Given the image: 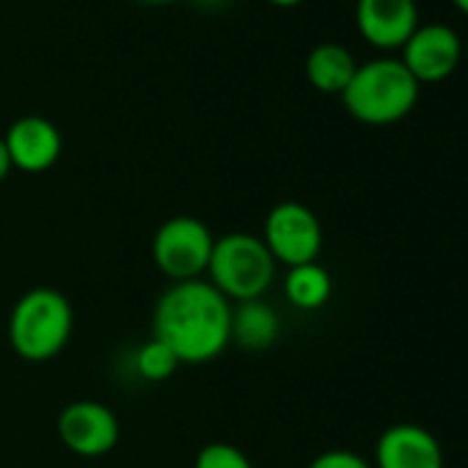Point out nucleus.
I'll use <instances>...</instances> for the list:
<instances>
[{
    "label": "nucleus",
    "mask_w": 468,
    "mask_h": 468,
    "mask_svg": "<svg viewBox=\"0 0 468 468\" xmlns=\"http://www.w3.org/2000/svg\"><path fill=\"white\" fill-rule=\"evenodd\" d=\"M193 468H254V463L240 446L226 443V441H212L196 454Z\"/></svg>",
    "instance_id": "nucleus-16"
},
{
    "label": "nucleus",
    "mask_w": 468,
    "mask_h": 468,
    "mask_svg": "<svg viewBox=\"0 0 468 468\" xmlns=\"http://www.w3.org/2000/svg\"><path fill=\"white\" fill-rule=\"evenodd\" d=\"M309 468H372L361 454L347 452V449H328L323 454H317Z\"/></svg>",
    "instance_id": "nucleus-17"
},
{
    "label": "nucleus",
    "mask_w": 468,
    "mask_h": 468,
    "mask_svg": "<svg viewBox=\"0 0 468 468\" xmlns=\"http://www.w3.org/2000/svg\"><path fill=\"white\" fill-rule=\"evenodd\" d=\"M138 4H146V6H163V4H171V0H138Z\"/></svg>",
    "instance_id": "nucleus-22"
},
{
    "label": "nucleus",
    "mask_w": 468,
    "mask_h": 468,
    "mask_svg": "<svg viewBox=\"0 0 468 468\" xmlns=\"http://www.w3.org/2000/svg\"><path fill=\"white\" fill-rule=\"evenodd\" d=\"M419 89L421 86L399 58H375L358 64L353 80L342 91V105L367 127H388L416 108Z\"/></svg>",
    "instance_id": "nucleus-3"
},
{
    "label": "nucleus",
    "mask_w": 468,
    "mask_h": 468,
    "mask_svg": "<svg viewBox=\"0 0 468 468\" xmlns=\"http://www.w3.org/2000/svg\"><path fill=\"white\" fill-rule=\"evenodd\" d=\"M260 238L276 265H284L287 271L317 262L323 251L320 218L301 201H279L276 207H271Z\"/></svg>",
    "instance_id": "nucleus-6"
},
{
    "label": "nucleus",
    "mask_w": 468,
    "mask_h": 468,
    "mask_svg": "<svg viewBox=\"0 0 468 468\" xmlns=\"http://www.w3.org/2000/svg\"><path fill=\"white\" fill-rule=\"evenodd\" d=\"M356 28L378 50H402L419 28L416 0H356Z\"/></svg>",
    "instance_id": "nucleus-9"
},
{
    "label": "nucleus",
    "mask_w": 468,
    "mask_h": 468,
    "mask_svg": "<svg viewBox=\"0 0 468 468\" xmlns=\"http://www.w3.org/2000/svg\"><path fill=\"white\" fill-rule=\"evenodd\" d=\"M75 331V309L56 287H34L9 314V345L28 364H45L64 353Z\"/></svg>",
    "instance_id": "nucleus-2"
},
{
    "label": "nucleus",
    "mask_w": 468,
    "mask_h": 468,
    "mask_svg": "<svg viewBox=\"0 0 468 468\" xmlns=\"http://www.w3.org/2000/svg\"><path fill=\"white\" fill-rule=\"evenodd\" d=\"M4 144L12 157V168L23 174L50 171L64 149L58 127L45 116H20L6 130Z\"/></svg>",
    "instance_id": "nucleus-10"
},
{
    "label": "nucleus",
    "mask_w": 468,
    "mask_h": 468,
    "mask_svg": "<svg viewBox=\"0 0 468 468\" xmlns=\"http://www.w3.org/2000/svg\"><path fill=\"white\" fill-rule=\"evenodd\" d=\"M282 317L265 301H243L231 306V342L246 353H265L279 342Z\"/></svg>",
    "instance_id": "nucleus-12"
},
{
    "label": "nucleus",
    "mask_w": 468,
    "mask_h": 468,
    "mask_svg": "<svg viewBox=\"0 0 468 468\" xmlns=\"http://www.w3.org/2000/svg\"><path fill=\"white\" fill-rule=\"evenodd\" d=\"M193 4H198V6H204V9H218V6L226 4V0H193Z\"/></svg>",
    "instance_id": "nucleus-20"
},
{
    "label": "nucleus",
    "mask_w": 468,
    "mask_h": 468,
    "mask_svg": "<svg viewBox=\"0 0 468 468\" xmlns=\"http://www.w3.org/2000/svg\"><path fill=\"white\" fill-rule=\"evenodd\" d=\"M56 430L61 443L78 457H102L116 449L122 435L119 416L100 399H75L64 405Z\"/></svg>",
    "instance_id": "nucleus-7"
},
{
    "label": "nucleus",
    "mask_w": 468,
    "mask_h": 468,
    "mask_svg": "<svg viewBox=\"0 0 468 468\" xmlns=\"http://www.w3.org/2000/svg\"><path fill=\"white\" fill-rule=\"evenodd\" d=\"M12 171H15V168H12V157H9V149H6V144H4V135H0V185H4V182L9 179Z\"/></svg>",
    "instance_id": "nucleus-18"
},
{
    "label": "nucleus",
    "mask_w": 468,
    "mask_h": 468,
    "mask_svg": "<svg viewBox=\"0 0 468 468\" xmlns=\"http://www.w3.org/2000/svg\"><path fill=\"white\" fill-rule=\"evenodd\" d=\"M372 468H443V449L427 427L399 421L380 432Z\"/></svg>",
    "instance_id": "nucleus-11"
},
{
    "label": "nucleus",
    "mask_w": 468,
    "mask_h": 468,
    "mask_svg": "<svg viewBox=\"0 0 468 468\" xmlns=\"http://www.w3.org/2000/svg\"><path fill=\"white\" fill-rule=\"evenodd\" d=\"M276 260L271 257L262 238L249 231H229L215 238L207 282L234 303L265 298L276 282Z\"/></svg>",
    "instance_id": "nucleus-4"
},
{
    "label": "nucleus",
    "mask_w": 468,
    "mask_h": 468,
    "mask_svg": "<svg viewBox=\"0 0 468 468\" xmlns=\"http://www.w3.org/2000/svg\"><path fill=\"white\" fill-rule=\"evenodd\" d=\"M460 56H463V45L454 28L443 23H432V26H419L413 31V37L402 45L399 61L421 86V83L446 80L457 69Z\"/></svg>",
    "instance_id": "nucleus-8"
},
{
    "label": "nucleus",
    "mask_w": 468,
    "mask_h": 468,
    "mask_svg": "<svg viewBox=\"0 0 468 468\" xmlns=\"http://www.w3.org/2000/svg\"><path fill=\"white\" fill-rule=\"evenodd\" d=\"M268 4H273L276 9H295L303 4V0H268Z\"/></svg>",
    "instance_id": "nucleus-19"
},
{
    "label": "nucleus",
    "mask_w": 468,
    "mask_h": 468,
    "mask_svg": "<svg viewBox=\"0 0 468 468\" xmlns=\"http://www.w3.org/2000/svg\"><path fill=\"white\" fill-rule=\"evenodd\" d=\"M152 336L165 342L179 364H207L231 345V301L207 279L171 284L154 303Z\"/></svg>",
    "instance_id": "nucleus-1"
},
{
    "label": "nucleus",
    "mask_w": 468,
    "mask_h": 468,
    "mask_svg": "<svg viewBox=\"0 0 468 468\" xmlns=\"http://www.w3.org/2000/svg\"><path fill=\"white\" fill-rule=\"evenodd\" d=\"M182 364H179V358L174 356V350L165 345V342H160V339H149V342H144L138 350H135V369H138V375L144 378V380H149V383H163V380H168L176 369H179Z\"/></svg>",
    "instance_id": "nucleus-15"
},
{
    "label": "nucleus",
    "mask_w": 468,
    "mask_h": 468,
    "mask_svg": "<svg viewBox=\"0 0 468 468\" xmlns=\"http://www.w3.org/2000/svg\"><path fill=\"white\" fill-rule=\"evenodd\" d=\"M331 292H334L331 273L320 262H309V265L290 268L287 276H284V295L301 312L323 309L328 303Z\"/></svg>",
    "instance_id": "nucleus-14"
},
{
    "label": "nucleus",
    "mask_w": 468,
    "mask_h": 468,
    "mask_svg": "<svg viewBox=\"0 0 468 468\" xmlns=\"http://www.w3.org/2000/svg\"><path fill=\"white\" fill-rule=\"evenodd\" d=\"M212 246H215V234L201 218L174 215L163 220L154 231L152 262L174 284L196 282L207 276Z\"/></svg>",
    "instance_id": "nucleus-5"
},
{
    "label": "nucleus",
    "mask_w": 468,
    "mask_h": 468,
    "mask_svg": "<svg viewBox=\"0 0 468 468\" xmlns=\"http://www.w3.org/2000/svg\"><path fill=\"white\" fill-rule=\"evenodd\" d=\"M306 80L323 91V94H339L347 89V83L353 80L358 64L353 58V53L345 45L336 42H323L317 45L309 56H306Z\"/></svg>",
    "instance_id": "nucleus-13"
},
{
    "label": "nucleus",
    "mask_w": 468,
    "mask_h": 468,
    "mask_svg": "<svg viewBox=\"0 0 468 468\" xmlns=\"http://www.w3.org/2000/svg\"><path fill=\"white\" fill-rule=\"evenodd\" d=\"M452 4H454L463 15H468V0H452Z\"/></svg>",
    "instance_id": "nucleus-21"
}]
</instances>
